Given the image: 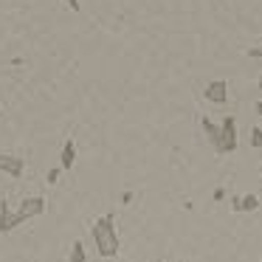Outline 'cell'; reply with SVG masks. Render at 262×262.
Instances as JSON below:
<instances>
[{"instance_id":"cell-10","label":"cell","mask_w":262,"mask_h":262,"mask_svg":"<svg viewBox=\"0 0 262 262\" xmlns=\"http://www.w3.org/2000/svg\"><path fill=\"white\" fill-rule=\"evenodd\" d=\"M254 209H259V198H256V194H243L239 211H254Z\"/></svg>"},{"instance_id":"cell-7","label":"cell","mask_w":262,"mask_h":262,"mask_svg":"<svg viewBox=\"0 0 262 262\" xmlns=\"http://www.w3.org/2000/svg\"><path fill=\"white\" fill-rule=\"evenodd\" d=\"M76 161V144L74 138H68V141L62 144V155H59V169H71Z\"/></svg>"},{"instance_id":"cell-19","label":"cell","mask_w":262,"mask_h":262,"mask_svg":"<svg viewBox=\"0 0 262 262\" xmlns=\"http://www.w3.org/2000/svg\"><path fill=\"white\" fill-rule=\"evenodd\" d=\"M259 175H262V161H259Z\"/></svg>"},{"instance_id":"cell-3","label":"cell","mask_w":262,"mask_h":262,"mask_svg":"<svg viewBox=\"0 0 262 262\" xmlns=\"http://www.w3.org/2000/svg\"><path fill=\"white\" fill-rule=\"evenodd\" d=\"M42 211H46V198L31 194V198H23V203H20V209H17V217H20V223H26V220H31V217H40Z\"/></svg>"},{"instance_id":"cell-8","label":"cell","mask_w":262,"mask_h":262,"mask_svg":"<svg viewBox=\"0 0 262 262\" xmlns=\"http://www.w3.org/2000/svg\"><path fill=\"white\" fill-rule=\"evenodd\" d=\"M200 124H203V133H206V138L211 141V147L217 149V144H220V124H214V121L206 119V116H203V121H200Z\"/></svg>"},{"instance_id":"cell-4","label":"cell","mask_w":262,"mask_h":262,"mask_svg":"<svg viewBox=\"0 0 262 262\" xmlns=\"http://www.w3.org/2000/svg\"><path fill=\"white\" fill-rule=\"evenodd\" d=\"M17 226H20L17 211H12V206H9V200H6V198H0V234L14 231Z\"/></svg>"},{"instance_id":"cell-13","label":"cell","mask_w":262,"mask_h":262,"mask_svg":"<svg viewBox=\"0 0 262 262\" xmlns=\"http://www.w3.org/2000/svg\"><path fill=\"white\" fill-rule=\"evenodd\" d=\"M57 178H59V169H51V172H48V183H57Z\"/></svg>"},{"instance_id":"cell-1","label":"cell","mask_w":262,"mask_h":262,"mask_svg":"<svg viewBox=\"0 0 262 262\" xmlns=\"http://www.w3.org/2000/svg\"><path fill=\"white\" fill-rule=\"evenodd\" d=\"M91 237H93V245H96V254L104 256V259H113L119 256V231H116V214L107 211V214L96 217L91 226Z\"/></svg>"},{"instance_id":"cell-18","label":"cell","mask_w":262,"mask_h":262,"mask_svg":"<svg viewBox=\"0 0 262 262\" xmlns=\"http://www.w3.org/2000/svg\"><path fill=\"white\" fill-rule=\"evenodd\" d=\"M259 91H262V71H259Z\"/></svg>"},{"instance_id":"cell-12","label":"cell","mask_w":262,"mask_h":262,"mask_svg":"<svg viewBox=\"0 0 262 262\" xmlns=\"http://www.w3.org/2000/svg\"><path fill=\"white\" fill-rule=\"evenodd\" d=\"M245 54H248V57H259V59H262V46H256V48H248Z\"/></svg>"},{"instance_id":"cell-2","label":"cell","mask_w":262,"mask_h":262,"mask_svg":"<svg viewBox=\"0 0 262 262\" xmlns=\"http://www.w3.org/2000/svg\"><path fill=\"white\" fill-rule=\"evenodd\" d=\"M234 149H237V121H234V116H226L220 121V144H217V152L231 155Z\"/></svg>"},{"instance_id":"cell-16","label":"cell","mask_w":262,"mask_h":262,"mask_svg":"<svg viewBox=\"0 0 262 262\" xmlns=\"http://www.w3.org/2000/svg\"><path fill=\"white\" fill-rule=\"evenodd\" d=\"M226 198V189H214V200H223Z\"/></svg>"},{"instance_id":"cell-9","label":"cell","mask_w":262,"mask_h":262,"mask_svg":"<svg viewBox=\"0 0 262 262\" xmlns=\"http://www.w3.org/2000/svg\"><path fill=\"white\" fill-rule=\"evenodd\" d=\"M85 259H88V254H85V243H82V239H76L74 248H71L68 262H85Z\"/></svg>"},{"instance_id":"cell-5","label":"cell","mask_w":262,"mask_h":262,"mask_svg":"<svg viewBox=\"0 0 262 262\" xmlns=\"http://www.w3.org/2000/svg\"><path fill=\"white\" fill-rule=\"evenodd\" d=\"M203 96L209 99L211 104H226L228 102V82L226 79L209 82V85H206V91H203Z\"/></svg>"},{"instance_id":"cell-17","label":"cell","mask_w":262,"mask_h":262,"mask_svg":"<svg viewBox=\"0 0 262 262\" xmlns=\"http://www.w3.org/2000/svg\"><path fill=\"white\" fill-rule=\"evenodd\" d=\"M256 113H262V102H259V104H256Z\"/></svg>"},{"instance_id":"cell-14","label":"cell","mask_w":262,"mask_h":262,"mask_svg":"<svg viewBox=\"0 0 262 262\" xmlns=\"http://www.w3.org/2000/svg\"><path fill=\"white\" fill-rule=\"evenodd\" d=\"M239 200H243L239 194H234V198H231V209H234V211H239Z\"/></svg>"},{"instance_id":"cell-11","label":"cell","mask_w":262,"mask_h":262,"mask_svg":"<svg viewBox=\"0 0 262 262\" xmlns=\"http://www.w3.org/2000/svg\"><path fill=\"white\" fill-rule=\"evenodd\" d=\"M251 147L262 149V127H254V130H251Z\"/></svg>"},{"instance_id":"cell-15","label":"cell","mask_w":262,"mask_h":262,"mask_svg":"<svg viewBox=\"0 0 262 262\" xmlns=\"http://www.w3.org/2000/svg\"><path fill=\"white\" fill-rule=\"evenodd\" d=\"M65 3L71 6V12H79V0H65Z\"/></svg>"},{"instance_id":"cell-6","label":"cell","mask_w":262,"mask_h":262,"mask_svg":"<svg viewBox=\"0 0 262 262\" xmlns=\"http://www.w3.org/2000/svg\"><path fill=\"white\" fill-rule=\"evenodd\" d=\"M0 172H6L12 178H20L26 172V161L20 155H9V152H0Z\"/></svg>"}]
</instances>
